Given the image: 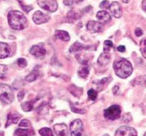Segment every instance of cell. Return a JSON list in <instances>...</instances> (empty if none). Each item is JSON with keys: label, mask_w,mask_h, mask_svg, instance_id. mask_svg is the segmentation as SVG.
Masks as SVG:
<instances>
[{"label": "cell", "mask_w": 146, "mask_h": 136, "mask_svg": "<svg viewBox=\"0 0 146 136\" xmlns=\"http://www.w3.org/2000/svg\"><path fill=\"white\" fill-rule=\"evenodd\" d=\"M8 22L11 27L15 30H22L27 27V19L19 11H11L8 14Z\"/></svg>", "instance_id": "obj_1"}, {"label": "cell", "mask_w": 146, "mask_h": 136, "mask_svg": "<svg viewBox=\"0 0 146 136\" xmlns=\"http://www.w3.org/2000/svg\"><path fill=\"white\" fill-rule=\"evenodd\" d=\"M113 69L117 76L123 79L128 78L133 72L131 63L124 58H119L115 60L113 64Z\"/></svg>", "instance_id": "obj_2"}, {"label": "cell", "mask_w": 146, "mask_h": 136, "mask_svg": "<svg viewBox=\"0 0 146 136\" xmlns=\"http://www.w3.org/2000/svg\"><path fill=\"white\" fill-rule=\"evenodd\" d=\"M14 92L12 88L6 84L0 83V100L5 104H10L14 100Z\"/></svg>", "instance_id": "obj_3"}, {"label": "cell", "mask_w": 146, "mask_h": 136, "mask_svg": "<svg viewBox=\"0 0 146 136\" xmlns=\"http://www.w3.org/2000/svg\"><path fill=\"white\" fill-rule=\"evenodd\" d=\"M121 110L119 105H114L110 106L108 109H105L104 111V116L106 119L110 120H115L120 117Z\"/></svg>", "instance_id": "obj_4"}, {"label": "cell", "mask_w": 146, "mask_h": 136, "mask_svg": "<svg viewBox=\"0 0 146 136\" xmlns=\"http://www.w3.org/2000/svg\"><path fill=\"white\" fill-rule=\"evenodd\" d=\"M70 130L71 136H85L84 134L83 124L80 119H76L70 124Z\"/></svg>", "instance_id": "obj_5"}, {"label": "cell", "mask_w": 146, "mask_h": 136, "mask_svg": "<svg viewBox=\"0 0 146 136\" xmlns=\"http://www.w3.org/2000/svg\"><path fill=\"white\" fill-rule=\"evenodd\" d=\"M37 3L42 9L50 12H54L58 8L56 0H37Z\"/></svg>", "instance_id": "obj_6"}, {"label": "cell", "mask_w": 146, "mask_h": 136, "mask_svg": "<svg viewBox=\"0 0 146 136\" xmlns=\"http://www.w3.org/2000/svg\"><path fill=\"white\" fill-rule=\"evenodd\" d=\"M115 136H137V133L133 127L121 126L116 130Z\"/></svg>", "instance_id": "obj_7"}, {"label": "cell", "mask_w": 146, "mask_h": 136, "mask_svg": "<svg viewBox=\"0 0 146 136\" xmlns=\"http://www.w3.org/2000/svg\"><path fill=\"white\" fill-rule=\"evenodd\" d=\"M33 21L36 25H41V24L46 23L50 20V17L47 14L43 13L40 11H36L32 17Z\"/></svg>", "instance_id": "obj_8"}, {"label": "cell", "mask_w": 146, "mask_h": 136, "mask_svg": "<svg viewBox=\"0 0 146 136\" xmlns=\"http://www.w3.org/2000/svg\"><path fill=\"white\" fill-rule=\"evenodd\" d=\"M87 29L92 33L101 32L103 31L104 26L102 23L97 21H89L87 24Z\"/></svg>", "instance_id": "obj_9"}, {"label": "cell", "mask_w": 146, "mask_h": 136, "mask_svg": "<svg viewBox=\"0 0 146 136\" xmlns=\"http://www.w3.org/2000/svg\"><path fill=\"white\" fill-rule=\"evenodd\" d=\"M30 53L31 54L34 55L35 57L42 58V57H44V55L46 54V50L44 47H43V44H40L34 45L30 49Z\"/></svg>", "instance_id": "obj_10"}, {"label": "cell", "mask_w": 146, "mask_h": 136, "mask_svg": "<svg viewBox=\"0 0 146 136\" xmlns=\"http://www.w3.org/2000/svg\"><path fill=\"white\" fill-rule=\"evenodd\" d=\"M54 130L57 136H69L68 128L65 124H56L54 126Z\"/></svg>", "instance_id": "obj_11"}, {"label": "cell", "mask_w": 146, "mask_h": 136, "mask_svg": "<svg viewBox=\"0 0 146 136\" xmlns=\"http://www.w3.org/2000/svg\"><path fill=\"white\" fill-rule=\"evenodd\" d=\"M109 9L113 16L115 18H120L122 16V8L118 2H113L110 6Z\"/></svg>", "instance_id": "obj_12"}, {"label": "cell", "mask_w": 146, "mask_h": 136, "mask_svg": "<svg viewBox=\"0 0 146 136\" xmlns=\"http://www.w3.org/2000/svg\"><path fill=\"white\" fill-rule=\"evenodd\" d=\"M34 135L35 132L32 127H19L15 130L14 136H34Z\"/></svg>", "instance_id": "obj_13"}, {"label": "cell", "mask_w": 146, "mask_h": 136, "mask_svg": "<svg viewBox=\"0 0 146 136\" xmlns=\"http://www.w3.org/2000/svg\"><path fill=\"white\" fill-rule=\"evenodd\" d=\"M20 115L16 113H10L7 115V123L5 125V127H7L12 124H17L18 121L20 119Z\"/></svg>", "instance_id": "obj_14"}, {"label": "cell", "mask_w": 146, "mask_h": 136, "mask_svg": "<svg viewBox=\"0 0 146 136\" xmlns=\"http://www.w3.org/2000/svg\"><path fill=\"white\" fill-rule=\"evenodd\" d=\"M10 54V48L7 43L0 42V59H4L9 57Z\"/></svg>", "instance_id": "obj_15"}, {"label": "cell", "mask_w": 146, "mask_h": 136, "mask_svg": "<svg viewBox=\"0 0 146 136\" xmlns=\"http://www.w3.org/2000/svg\"><path fill=\"white\" fill-rule=\"evenodd\" d=\"M96 17L98 19V20L100 21V22L102 24L107 23V22H109L111 19V17L106 11H99L97 13Z\"/></svg>", "instance_id": "obj_16"}, {"label": "cell", "mask_w": 146, "mask_h": 136, "mask_svg": "<svg viewBox=\"0 0 146 136\" xmlns=\"http://www.w3.org/2000/svg\"><path fill=\"white\" fill-rule=\"evenodd\" d=\"M111 60V56L108 52H103L100 55L98 62L100 65H106Z\"/></svg>", "instance_id": "obj_17"}, {"label": "cell", "mask_w": 146, "mask_h": 136, "mask_svg": "<svg viewBox=\"0 0 146 136\" xmlns=\"http://www.w3.org/2000/svg\"><path fill=\"white\" fill-rule=\"evenodd\" d=\"M54 36L57 39L61 40L64 42H68L70 40V37L67 32L63 30H56L54 32Z\"/></svg>", "instance_id": "obj_18"}, {"label": "cell", "mask_w": 146, "mask_h": 136, "mask_svg": "<svg viewBox=\"0 0 146 136\" xmlns=\"http://www.w3.org/2000/svg\"><path fill=\"white\" fill-rule=\"evenodd\" d=\"M35 100H32V101H28V102H25V103H23L22 105H21V107H22V110L25 112H29L33 109V105L34 103H35Z\"/></svg>", "instance_id": "obj_19"}, {"label": "cell", "mask_w": 146, "mask_h": 136, "mask_svg": "<svg viewBox=\"0 0 146 136\" xmlns=\"http://www.w3.org/2000/svg\"><path fill=\"white\" fill-rule=\"evenodd\" d=\"M38 76H39L38 70H37L36 69H35L32 72H31V73H29V75L26 77L25 79H26V80L27 81V82H31L35 81V80H36V78H38Z\"/></svg>", "instance_id": "obj_20"}, {"label": "cell", "mask_w": 146, "mask_h": 136, "mask_svg": "<svg viewBox=\"0 0 146 136\" xmlns=\"http://www.w3.org/2000/svg\"><path fill=\"white\" fill-rule=\"evenodd\" d=\"M84 48V45L81 43L76 42L72 45L70 47V52H76L80 51V50H82Z\"/></svg>", "instance_id": "obj_21"}, {"label": "cell", "mask_w": 146, "mask_h": 136, "mask_svg": "<svg viewBox=\"0 0 146 136\" xmlns=\"http://www.w3.org/2000/svg\"><path fill=\"white\" fill-rule=\"evenodd\" d=\"M89 72L90 70L88 67H82L78 71V75H79L80 78H86L88 76V75H89Z\"/></svg>", "instance_id": "obj_22"}, {"label": "cell", "mask_w": 146, "mask_h": 136, "mask_svg": "<svg viewBox=\"0 0 146 136\" xmlns=\"http://www.w3.org/2000/svg\"><path fill=\"white\" fill-rule=\"evenodd\" d=\"M39 133L42 136H54L52 131L49 127H42L39 130Z\"/></svg>", "instance_id": "obj_23"}, {"label": "cell", "mask_w": 146, "mask_h": 136, "mask_svg": "<svg viewBox=\"0 0 146 136\" xmlns=\"http://www.w3.org/2000/svg\"><path fill=\"white\" fill-rule=\"evenodd\" d=\"M140 52L142 55L146 59V39H143L140 42Z\"/></svg>", "instance_id": "obj_24"}, {"label": "cell", "mask_w": 146, "mask_h": 136, "mask_svg": "<svg viewBox=\"0 0 146 136\" xmlns=\"http://www.w3.org/2000/svg\"><path fill=\"white\" fill-rule=\"evenodd\" d=\"M113 44L111 41L110 40H106L104 42V52H108L113 47Z\"/></svg>", "instance_id": "obj_25"}, {"label": "cell", "mask_w": 146, "mask_h": 136, "mask_svg": "<svg viewBox=\"0 0 146 136\" xmlns=\"http://www.w3.org/2000/svg\"><path fill=\"white\" fill-rule=\"evenodd\" d=\"M88 94L90 100H95L97 97H98V92L93 89H90V90H88Z\"/></svg>", "instance_id": "obj_26"}, {"label": "cell", "mask_w": 146, "mask_h": 136, "mask_svg": "<svg viewBox=\"0 0 146 136\" xmlns=\"http://www.w3.org/2000/svg\"><path fill=\"white\" fill-rule=\"evenodd\" d=\"M133 82H135L137 85H142V84L146 83V76L138 77L133 80Z\"/></svg>", "instance_id": "obj_27"}, {"label": "cell", "mask_w": 146, "mask_h": 136, "mask_svg": "<svg viewBox=\"0 0 146 136\" xmlns=\"http://www.w3.org/2000/svg\"><path fill=\"white\" fill-rule=\"evenodd\" d=\"M19 127H32V125L31 123L28 120L26 119H24L22 121L20 122L19 125Z\"/></svg>", "instance_id": "obj_28"}, {"label": "cell", "mask_w": 146, "mask_h": 136, "mask_svg": "<svg viewBox=\"0 0 146 136\" xmlns=\"http://www.w3.org/2000/svg\"><path fill=\"white\" fill-rule=\"evenodd\" d=\"M17 64L20 67H25L27 65V62L25 58H19L17 60Z\"/></svg>", "instance_id": "obj_29"}, {"label": "cell", "mask_w": 146, "mask_h": 136, "mask_svg": "<svg viewBox=\"0 0 146 136\" xmlns=\"http://www.w3.org/2000/svg\"><path fill=\"white\" fill-rule=\"evenodd\" d=\"M110 3L107 0H104L103 2H102L100 5V7L102 8V9H108L110 8Z\"/></svg>", "instance_id": "obj_30"}, {"label": "cell", "mask_w": 146, "mask_h": 136, "mask_svg": "<svg viewBox=\"0 0 146 136\" xmlns=\"http://www.w3.org/2000/svg\"><path fill=\"white\" fill-rule=\"evenodd\" d=\"M7 71V67L5 64H0V74L3 75L5 74Z\"/></svg>", "instance_id": "obj_31"}, {"label": "cell", "mask_w": 146, "mask_h": 136, "mask_svg": "<svg viewBox=\"0 0 146 136\" xmlns=\"http://www.w3.org/2000/svg\"><path fill=\"white\" fill-rule=\"evenodd\" d=\"M63 2L67 6H72L74 3H76L75 0H63Z\"/></svg>", "instance_id": "obj_32"}, {"label": "cell", "mask_w": 146, "mask_h": 136, "mask_svg": "<svg viewBox=\"0 0 146 136\" xmlns=\"http://www.w3.org/2000/svg\"><path fill=\"white\" fill-rule=\"evenodd\" d=\"M25 91L22 90V91H20V92L18 93L17 95V98H18V100H19V101L22 100V99L24 98V97H25Z\"/></svg>", "instance_id": "obj_33"}, {"label": "cell", "mask_w": 146, "mask_h": 136, "mask_svg": "<svg viewBox=\"0 0 146 136\" xmlns=\"http://www.w3.org/2000/svg\"><path fill=\"white\" fill-rule=\"evenodd\" d=\"M135 35L137 36V37H140V36H141L142 34H143V30H142L140 28H137V29H135Z\"/></svg>", "instance_id": "obj_34"}, {"label": "cell", "mask_w": 146, "mask_h": 136, "mask_svg": "<svg viewBox=\"0 0 146 136\" xmlns=\"http://www.w3.org/2000/svg\"><path fill=\"white\" fill-rule=\"evenodd\" d=\"M119 90H120V88H119L118 85H115V86L114 87V88H113V92L114 95H116V94L118 92Z\"/></svg>", "instance_id": "obj_35"}, {"label": "cell", "mask_w": 146, "mask_h": 136, "mask_svg": "<svg viewBox=\"0 0 146 136\" xmlns=\"http://www.w3.org/2000/svg\"><path fill=\"white\" fill-rule=\"evenodd\" d=\"M117 50H118L119 52H123L125 51V47L123 45L119 46V47H117Z\"/></svg>", "instance_id": "obj_36"}, {"label": "cell", "mask_w": 146, "mask_h": 136, "mask_svg": "<svg viewBox=\"0 0 146 136\" xmlns=\"http://www.w3.org/2000/svg\"><path fill=\"white\" fill-rule=\"evenodd\" d=\"M142 8L146 12V0H143L142 2Z\"/></svg>", "instance_id": "obj_37"}, {"label": "cell", "mask_w": 146, "mask_h": 136, "mask_svg": "<svg viewBox=\"0 0 146 136\" xmlns=\"http://www.w3.org/2000/svg\"><path fill=\"white\" fill-rule=\"evenodd\" d=\"M83 0H75V2H76V3H79V2H82Z\"/></svg>", "instance_id": "obj_38"}, {"label": "cell", "mask_w": 146, "mask_h": 136, "mask_svg": "<svg viewBox=\"0 0 146 136\" xmlns=\"http://www.w3.org/2000/svg\"><path fill=\"white\" fill-rule=\"evenodd\" d=\"M130 0H123V2H125V3H128Z\"/></svg>", "instance_id": "obj_39"}, {"label": "cell", "mask_w": 146, "mask_h": 136, "mask_svg": "<svg viewBox=\"0 0 146 136\" xmlns=\"http://www.w3.org/2000/svg\"><path fill=\"white\" fill-rule=\"evenodd\" d=\"M104 136H109V135H108V134H106V135H105Z\"/></svg>", "instance_id": "obj_40"}, {"label": "cell", "mask_w": 146, "mask_h": 136, "mask_svg": "<svg viewBox=\"0 0 146 136\" xmlns=\"http://www.w3.org/2000/svg\"><path fill=\"white\" fill-rule=\"evenodd\" d=\"M143 136H146V133H145V134H144V135H143Z\"/></svg>", "instance_id": "obj_41"}]
</instances>
